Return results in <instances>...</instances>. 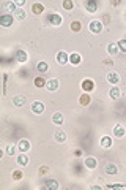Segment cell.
<instances>
[{"label": "cell", "mask_w": 126, "mask_h": 190, "mask_svg": "<svg viewBox=\"0 0 126 190\" xmlns=\"http://www.w3.org/2000/svg\"><path fill=\"white\" fill-rule=\"evenodd\" d=\"M88 29H90V32H91V33H101V32H103V22L95 19V21H91V22H90Z\"/></svg>", "instance_id": "1"}, {"label": "cell", "mask_w": 126, "mask_h": 190, "mask_svg": "<svg viewBox=\"0 0 126 190\" xmlns=\"http://www.w3.org/2000/svg\"><path fill=\"white\" fill-rule=\"evenodd\" d=\"M49 22L52 24V26H55V27H58V26H62V22H63V18L60 16V14H57V13H52V14H49Z\"/></svg>", "instance_id": "2"}, {"label": "cell", "mask_w": 126, "mask_h": 190, "mask_svg": "<svg viewBox=\"0 0 126 190\" xmlns=\"http://www.w3.org/2000/svg\"><path fill=\"white\" fill-rule=\"evenodd\" d=\"M13 16L11 14H2L0 16V24H2L3 27H10V26H13Z\"/></svg>", "instance_id": "3"}, {"label": "cell", "mask_w": 126, "mask_h": 190, "mask_svg": "<svg viewBox=\"0 0 126 190\" xmlns=\"http://www.w3.org/2000/svg\"><path fill=\"white\" fill-rule=\"evenodd\" d=\"M107 82H110L112 86H117L120 82V75L115 73V71H110V73H107Z\"/></svg>", "instance_id": "4"}, {"label": "cell", "mask_w": 126, "mask_h": 190, "mask_svg": "<svg viewBox=\"0 0 126 190\" xmlns=\"http://www.w3.org/2000/svg\"><path fill=\"white\" fill-rule=\"evenodd\" d=\"M25 102H27V98H25L24 95H16V97L13 98V105H14L16 108H22V106L25 105Z\"/></svg>", "instance_id": "5"}, {"label": "cell", "mask_w": 126, "mask_h": 190, "mask_svg": "<svg viewBox=\"0 0 126 190\" xmlns=\"http://www.w3.org/2000/svg\"><path fill=\"white\" fill-rule=\"evenodd\" d=\"M82 89H84V92L90 93V92L95 89V82H93L91 79H84V81H82Z\"/></svg>", "instance_id": "6"}, {"label": "cell", "mask_w": 126, "mask_h": 190, "mask_svg": "<svg viewBox=\"0 0 126 190\" xmlns=\"http://www.w3.org/2000/svg\"><path fill=\"white\" fill-rule=\"evenodd\" d=\"M27 59H29V56H27V52H25L24 49H19V51H16V60H17V62H21V63H25V62H27Z\"/></svg>", "instance_id": "7"}, {"label": "cell", "mask_w": 126, "mask_h": 190, "mask_svg": "<svg viewBox=\"0 0 126 190\" xmlns=\"http://www.w3.org/2000/svg\"><path fill=\"white\" fill-rule=\"evenodd\" d=\"M57 62H58L60 65H65V63L69 62V56H68L65 51H60V52L57 54Z\"/></svg>", "instance_id": "8"}, {"label": "cell", "mask_w": 126, "mask_h": 190, "mask_svg": "<svg viewBox=\"0 0 126 190\" xmlns=\"http://www.w3.org/2000/svg\"><path fill=\"white\" fill-rule=\"evenodd\" d=\"M32 111H33L35 114H41V112L44 111V103H43V102H33V103H32Z\"/></svg>", "instance_id": "9"}, {"label": "cell", "mask_w": 126, "mask_h": 190, "mask_svg": "<svg viewBox=\"0 0 126 190\" xmlns=\"http://www.w3.org/2000/svg\"><path fill=\"white\" fill-rule=\"evenodd\" d=\"M58 86H60V82H58V79H49L47 81V84H46V87H47V90H50V92H54V90H57L58 89Z\"/></svg>", "instance_id": "10"}, {"label": "cell", "mask_w": 126, "mask_h": 190, "mask_svg": "<svg viewBox=\"0 0 126 190\" xmlns=\"http://www.w3.org/2000/svg\"><path fill=\"white\" fill-rule=\"evenodd\" d=\"M52 122L57 124V125H62V124L65 122V116H63V112H54V116H52Z\"/></svg>", "instance_id": "11"}, {"label": "cell", "mask_w": 126, "mask_h": 190, "mask_svg": "<svg viewBox=\"0 0 126 190\" xmlns=\"http://www.w3.org/2000/svg\"><path fill=\"white\" fill-rule=\"evenodd\" d=\"M118 51H120V49H118V46H117V43H109V44H107V52H109V56L115 57Z\"/></svg>", "instance_id": "12"}, {"label": "cell", "mask_w": 126, "mask_h": 190, "mask_svg": "<svg viewBox=\"0 0 126 190\" xmlns=\"http://www.w3.org/2000/svg\"><path fill=\"white\" fill-rule=\"evenodd\" d=\"M84 163H85L87 168H90V170H93V168H96V166H98V162H96V158H93V157H87V158L84 160Z\"/></svg>", "instance_id": "13"}, {"label": "cell", "mask_w": 126, "mask_h": 190, "mask_svg": "<svg viewBox=\"0 0 126 190\" xmlns=\"http://www.w3.org/2000/svg\"><path fill=\"white\" fill-rule=\"evenodd\" d=\"M17 148H19L21 152H27V151L30 149V142H29L27 139H21L19 144H17Z\"/></svg>", "instance_id": "14"}, {"label": "cell", "mask_w": 126, "mask_h": 190, "mask_svg": "<svg viewBox=\"0 0 126 190\" xmlns=\"http://www.w3.org/2000/svg\"><path fill=\"white\" fill-rule=\"evenodd\" d=\"M124 128H123V125H115L114 127V136L115 138H123L124 136Z\"/></svg>", "instance_id": "15"}, {"label": "cell", "mask_w": 126, "mask_h": 190, "mask_svg": "<svg viewBox=\"0 0 126 190\" xmlns=\"http://www.w3.org/2000/svg\"><path fill=\"white\" fill-rule=\"evenodd\" d=\"M44 188H52V190H57L58 188V182L55 181V179H49V181H46V184H44Z\"/></svg>", "instance_id": "16"}, {"label": "cell", "mask_w": 126, "mask_h": 190, "mask_svg": "<svg viewBox=\"0 0 126 190\" xmlns=\"http://www.w3.org/2000/svg\"><path fill=\"white\" fill-rule=\"evenodd\" d=\"M81 60H82V57H81V54H77V52H72V54L69 56V62H71L72 65H79Z\"/></svg>", "instance_id": "17"}, {"label": "cell", "mask_w": 126, "mask_h": 190, "mask_svg": "<svg viewBox=\"0 0 126 190\" xmlns=\"http://www.w3.org/2000/svg\"><path fill=\"white\" fill-rule=\"evenodd\" d=\"M101 146H103L104 149H109L112 146V138L110 136H103L101 138Z\"/></svg>", "instance_id": "18"}, {"label": "cell", "mask_w": 126, "mask_h": 190, "mask_svg": "<svg viewBox=\"0 0 126 190\" xmlns=\"http://www.w3.org/2000/svg\"><path fill=\"white\" fill-rule=\"evenodd\" d=\"M120 93H121V90H120L117 86H114V87L110 89V92H109V97H110L112 100H117V98L120 97Z\"/></svg>", "instance_id": "19"}, {"label": "cell", "mask_w": 126, "mask_h": 190, "mask_svg": "<svg viewBox=\"0 0 126 190\" xmlns=\"http://www.w3.org/2000/svg\"><path fill=\"white\" fill-rule=\"evenodd\" d=\"M55 141L65 142V141H66V133H65L63 130H57V132H55Z\"/></svg>", "instance_id": "20"}, {"label": "cell", "mask_w": 126, "mask_h": 190, "mask_svg": "<svg viewBox=\"0 0 126 190\" xmlns=\"http://www.w3.org/2000/svg\"><path fill=\"white\" fill-rule=\"evenodd\" d=\"M25 16H27V13H25V10H22V8H17L14 11V19L22 21V19H25Z\"/></svg>", "instance_id": "21"}, {"label": "cell", "mask_w": 126, "mask_h": 190, "mask_svg": "<svg viewBox=\"0 0 126 190\" xmlns=\"http://www.w3.org/2000/svg\"><path fill=\"white\" fill-rule=\"evenodd\" d=\"M90 102H91V98H90V95H88L87 92H85L84 95H81V98H79V103H81L82 106H87Z\"/></svg>", "instance_id": "22"}, {"label": "cell", "mask_w": 126, "mask_h": 190, "mask_svg": "<svg viewBox=\"0 0 126 190\" xmlns=\"http://www.w3.org/2000/svg\"><path fill=\"white\" fill-rule=\"evenodd\" d=\"M17 163H19L21 166H24V165H29V157L25 155V152H22V154L17 157Z\"/></svg>", "instance_id": "23"}, {"label": "cell", "mask_w": 126, "mask_h": 190, "mask_svg": "<svg viewBox=\"0 0 126 190\" xmlns=\"http://www.w3.org/2000/svg\"><path fill=\"white\" fill-rule=\"evenodd\" d=\"M85 8H87L88 13H95V11L98 10V3H96V2H87V3H85Z\"/></svg>", "instance_id": "24"}, {"label": "cell", "mask_w": 126, "mask_h": 190, "mask_svg": "<svg viewBox=\"0 0 126 190\" xmlns=\"http://www.w3.org/2000/svg\"><path fill=\"white\" fill-rule=\"evenodd\" d=\"M32 11H33L35 14H41V13L44 11V7H43V3H33V7H32Z\"/></svg>", "instance_id": "25"}, {"label": "cell", "mask_w": 126, "mask_h": 190, "mask_svg": "<svg viewBox=\"0 0 126 190\" xmlns=\"http://www.w3.org/2000/svg\"><path fill=\"white\" fill-rule=\"evenodd\" d=\"M36 70L40 71V73H46V71L49 70V67H47L46 62H38V63H36Z\"/></svg>", "instance_id": "26"}, {"label": "cell", "mask_w": 126, "mask_h": 190, "mask_svg": "<svg viewBox=\"0 0 126 190\" xmlns=\"http://www.w3.org/2000/svg\"><path fill=\"white\" fill-rule=\"evenodd\" d=\"M106 173H107V174H117L118 170H117V166H115L114 163H109V165L106 166Z\"/></svg>", "instance_id": "27"}, {"label": "cell", "mask_w": 126, "mask_h": 190, "mask_svg": "<svg viewBox=\"0 0 126 190\" xmlns=\"http://www.w3.org/2000/svg\"><path fill=\"white\" fill-rule=\"evenodd\" d=\"M81 29H82V26H81V22H79V21L71 22V30H72V32H79Z\"/></svg>", "instance_id": "28"}, {"label": "cell", "mask_w": 126, "mask_h": 190, "mask_svg": "<svg viewBox=\"0 0 126 190\" xmlns=\"http://www.w3.org/2000/svg\"><path fill=\"white\" fill-rule=\"evenodd\" d=\"M33 82H35V86H36V87H44V86L47 84V81H46L44 78H36Z\"/></svg>", "instance_id": "29"}, {"label": "cell", "mask_w": 126, "mask_h": 190, "mask_svg": "<svg viewBox=\"0 0 126 190\" xmlns=\"http://www.w3.org/2000/svg\"><path fill=\"white\" fill-rule=\"evenodd\" d=\"M117 46H118V49H120L121 52H126V40H120V41L117 43Z\"/></svg>", "instance_id": "30"}, {"label": "cell", "mask_w": 126, "mask_h": 190, "mask_svg": "<svg viewBox=\"0 0 126 190\" xmlns=\"http://www.w3.org/2000/svg\"><path fill=\"white\" fill-rule=\"evenodd\" d=\"M13 179L14 181H21L22 179V171L21 170H14L13 171Z\"/></svg>", "instance_id": "31"}, {"label": "cell", "mask_w": 126, "mask_h": 190, "mask_svg": "<svg viewBox=\"0 0 126 190\" xmlns=\"http://www.w3.org/2000/svg\"><path fill=\"white\" fill-rule=\"evenodd\" d=\"M107 188H126V184H109Z\"/></svg>", "instance_id": "32"}, {"label": "cell", "mask_w": 126, "mask_h": 190, "mask_svg": "<svg viewBox=\"0 0 126 190\" xmlns=\"http://www.w3.org/2000/svg\"><path fill=\"white\" fill-rule=\"evenodd\" d=\"M14 152H16V148L11 144V146H7V154L8 155H14Z\"/></svg>", "instance_id": "33"}, {"label": "cell", "mask_w": 126, "mask_h": 190, "mask_svg": "<svg viewBox=\"0 0 126 190\" xmlns=\"http://www.w3.org/2000/svg\"><path fill=\"white\" fill-rule=\"evenodd\" d=\"M63 8H65V10H71V8H72V2H69V0L63 2Z\"/></svg>", "instance_id": "34"}, {"label": "cell", "mask_w": 126, "mask_h": 190, "mask_svg": "<svg viewBox=\"0 0 126 190\" xmlns=\"http://www.w3.org/2000/svg\"><path fill=\"white\" fill-rule=\"evenodd\" d=\"M7 8H8V10H13V11H16V10H17L14 2H13V3H8V5H7Z\"/></svg>", "instance_id": "35"}, {"label": "cell", "mask_w": 126, "mask_h": 190, "mask_svg": "<svg viewBox=\"0 0 126 190\" xmlns=\"http://www.w3.org/2000/svg\"><path fill=\"white\" fill-rule=\"evenodd\" d=\"M47 171H49L47 166H41V168H40V174H46Z\"/></svg>", "instance_id": "36"}, {"label": "cell", "mask_w": 126, "mask_h": 190, "mask_svg": "<svg viewBox=\"0 0 126 190\" xmlns=\"http://www.w3.org/2000/svg\"><path fill=\"white\" fill-rule=\"evenodd\" d=\"M74 155H76V157H81V155H82V151H81V149H77V151H74Z\"/></svg>", "instance_id": "37"}]
</instances>
